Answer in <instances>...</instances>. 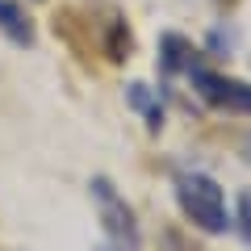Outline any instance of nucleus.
I'll use <instances>...</instances> for the list:
<instances>
[{
	"label": "nucleus",
	"instance_id": "39448f33",
	"mask_svg": "<svg viewBox=\"0 0 251 251\" xmlns=\"http://www.w3.org/2000/svg\"><path fill=\"white\" fill-rule=\"evenodd\" d=\"M201 63V50L184 34H163L159 38V72L163 75H188Z\"/></svg>",
	"mask_w": 251,
	"mask_h": 251
},
{
	"label": "nucleus",
	"instance_id": "6e6552de",
	"mask_svg": "<svg viewBox=\"0 0 251 251\" xmlns=\"http://www.w3.org/2000/svg\"><path fill=\"white\" fill-rule=\"evenodd\" d=\"M230 226L239 230V239L251 247V188H243V193H239V209H234Z\"/></svg>",
	"mask_w": 251,
	"mask_h": 251
},
{
	"label": "nucleus",
	"instance_id": "0eeeda50",
	"mask_svg": "<svg viewBox=\"0 0 251 251\" xmlns=\"http://www.w3.org/2000/svg\"><path fill=\"white\" fill-rule=\"evenodd\" d=\"M126 100H130V109L143 113L147 130H163V100L155 97V88H147V84H130V88H126Z\"/></svg>",
	"mask_w": 251,
	"mask_h": 251
},
{
	"label": "nucleus",
	"instance_id": "f257e3e1",
	"mask_svg": "<svg viewBox=\"0 0 251 251\" xmlns=\"http://www.w3.org/2000/svg\"><path fill=\"white\" fill-rule=\"evenodd\" d=\"M172 188H176L180 214L197 226V230H205V234H226V226H230V214H226V193H222V184H218L209 172L184 168V172H176Z\"/></svg>",
	"mask_w": 251,
	"mask_h": 251
},
{
	"label": "nucleus",
	"instance_id": "1a4fd4ad",
	"mask_svg": "<svg viewBox=\"0 0 251 251\" xmlns=\"http://www.w3.org/2000/svg\"><path fill=\"white\" fill-rule=\"evenodd\" d=\"M247 151H251V138H247Z\"/></svg>",
	"mask_w": 251,
	"mask_h": 251
},
{
	"label": "nucleus",
	"instance_id": "20e7f679",
	"mask_svg": "<svg viewBox=\"0 0 251 251\" xmlns=\"http://www.w3.org/2000/svg\"><path fill=\"white\" fill-rule=\"evenodd\" d=\"M100 50H105L109 63H122L130 59L134 50V34H130V21L122 17V9L105 4V21H100Z\"/></svg>",
	"mask_w": 251,
	"mask_h": 251
},
{
	"label": "nucleus",
	"instance_id": "7ed1b4c3",
	"mask_svg": "<svg viewBox=\"0 0 251 251\" xmlns=\"http://www.w3.org/2000/svg\"><path fill=\"white\" fill-rule=\"evenodd\" d=\"M188 84L205 105L214 109H226V113H251V84L247 80H234V75H222V72H209V67H193L188 72Z\"/></svg>",
	"mask_w": 251,
	"mask_h": 251
},
{
	"label": "nucleus",
	"instance_id": "423d86ee",
	"mask_svg": "<svg viewBox=\"0 0 251 251\" xmlns=\"http://www.w3.org/2000/svg\"><path fill=\"white\" fill-rule=\"evenodd\" d=\"M0 34L13 46H34V21L17 0H0Z\"/></svg>",
	"mask_w": 251,
	"mask_h": 251
},
{
	"label": "nucleus",
	"instance_id": "f03ea898",
	"mask_svg": "<svg viewBox=\"0 0 251 251\" xmlns=\"http://www.w3.org/2000/svg\"><path fill=\"white\" fill-rule=\"evenodd\" d=\"M92 201H97V214H100V226H105L109 243L117 251H143V234H138V222H134V209L126 205V197L117 193V184L109 176H92Z\"/></svg>",
	"mask_w": 251,
	"mask_h": 251
}]
</instances>
